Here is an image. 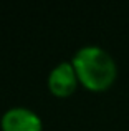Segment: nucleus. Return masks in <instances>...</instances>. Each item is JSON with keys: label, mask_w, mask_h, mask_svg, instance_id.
Instances as JSON below:
<instances>
[{"label": "nucleus", "mask_w": 129, "mask_h": 131, "mask_svg": "<svg viewBox=\"0 0 129 131\" xmlns=\"http://www.w3.org/2000/svg\"><path fill=\"white\" fill-rule=\"evenodd\" d=\"M78 85V77L74 71L73 65L63 61V63L56 65L48 77V88L51 95L58 96V98H66L76 90Z\"/></svg>", "instance_id": "nucleus-3"}, {"label": "nucleus", "mask_w": 129, "mask_h": 131, "mask_svg": "<svg viewBox=\"0 0 129 131\" xmlns=\"http://www.w3.org/2000/svg\"><path fill=\"white\" fill-rule=\"evenodd\" d=\"M2 131H42L43 125L35 111L23 106L10 108L2 116Z\"/></svg>", "instance_id": "nucleus-2"}, {"label": "nucleus", "mask_w": 129, "mask_h": 131, "mask_svg": "<svg viewBox=\"0 0 129 131\" xmlns=\"http://www.w3.org/2000/svg\"><path fill=\"white\" fill-rule=\"evenodd\" d=\"M73 65L78 81L91 91H104L116 80V63L106 50L94 45L83 47L74 53Z\"/></svg>", "instance_id": "nucleus-1"}]
</instances>
